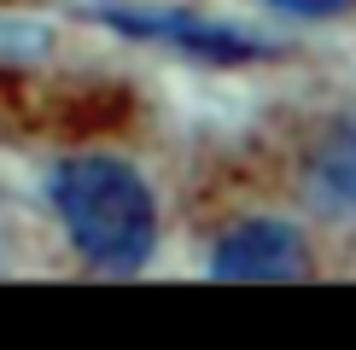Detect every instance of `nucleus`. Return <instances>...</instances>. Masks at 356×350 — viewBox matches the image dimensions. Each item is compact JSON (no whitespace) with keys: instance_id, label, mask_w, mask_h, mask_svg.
Listing matches in <instances>:
<instances>
[{"instance_id":"nucleus-1","label":"nucleus","mask_w":356,"mask_h":350,"mask_svg":"<svg viewBox=\"0 0 356 350\" xmlns=\"http://www.w3.org/2000/svg\"><path fill=\"white\" fill-rule=\"evenodd\" d=\"M35 216L47 251L94 281H140L170 251V193L140 152L106 140H70L35 175Z\"/></svg>"},{"instance_id":"nucleus-2","label":"nucleus","mask_w":356,"mask_h":350,"mask_svg":"<svg viewBox=\"0 0 356 350\" xmlns=\"http://www.w3.org/2000/svg\"><path fill=\"white\" fill-rule=\"evenodd\" d=\"M257 181L304 210L333 251H356V94L286 106L263 135Z\"/></svg>"},{"instance_id":"nucleus-3","label":"nucleus","mask_w":356,"mask_h":350,"mask_svg":"<svg viewBox=\"0 0 356 350\" xmlns=\"http://www.w3.org/2000/svg\"><path fill=\"white\" fill-rule=\"evenodd\" d=\"M193 269L204 281H240V286H292L333 274V245L309 228L304 210H292L269 181L240 193L204 199L193 210Z\"/></svg>"},{"instance_id":"nucleus-4","label":"nucleus","mask_w":356,"mask_h":350,"mask_svg":"<svg viewBox=\"0 0 356 350\" xmlns=\"http://www.w3.org/2000/svg\"><path fill=\"white\" fill-rule=\"evenodd\" d=\"M117 29L135 35V41H152V47H170L175 58L222 65V70L257 65L269 53V35L263 29H245L234 18H216V12H187V6H123Z\"/></svg>"},{"instance_id":"nucleus-5","label":"nucleus","mask_w":356,"mask_h":350,"mask_svg":"<svg viewBox=\"0 0 356 350\" xmlns=\"http://www.w3.org/2000/svg\"><path fill=\"white\" fill-rule=\"evenodd\" d=\"M35 251H47V233H41L35 204H18L0 193V274H29Z\"/></svg>"},{"instance_id":"nucleus-6","label":"nucleus","mask_w":356,"mask_h":350,"mask_svg":"<svg viewBox=\"0 0 356 350\" xmlns=\"http://www.w3.org/2000/svg\"><path fill=\"white\" fill-rule=\"evenodd\" d=\"M275 24H304V29H327L356 18V0H257Z\"/></svg>"}]
</instances>
